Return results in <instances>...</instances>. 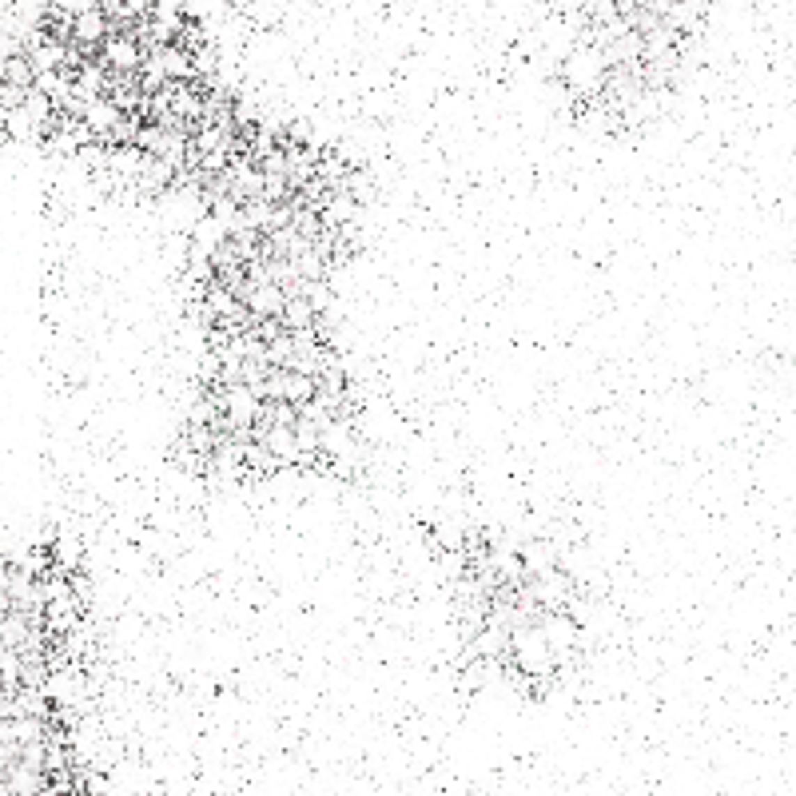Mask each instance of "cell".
I'll list each match as a JSON object with an SVG mask.
<instances>
[{
    "label": "cell",
    "mask_w": 796,
    "mask_h": 796,
    "mask_svg": "<svg viewBox=\"0 0 796 796\" xmlns=\"http://www.w3.org/2000/svg\"><path fill=\"white\" fill-rule=\"evenodd\" d=\"M100 32H104V16L92 8V13H80L76 16V36H84V40H96Z\"/></svg>",
    "instance_id": "cell-1"
},
{
    "label": "cell",
    "mask_w": 796,
    "mask_h": 796,
    "mask_svg": "<svg viewBox=\"0 0 796 796\" xmlns=\"http://www.w3.org/2000/svg\"><path fill=\"white\" fill-rule=\"evenodd\" d=\"M108 56H112L120 68H132V64H136V48H132V44H124V40H116L112 48H108Z\"/></svg>",
    "instance_id": "cell-2"
}]
</instances>
